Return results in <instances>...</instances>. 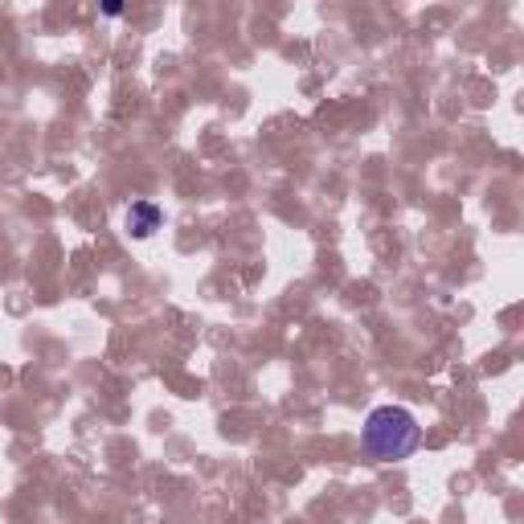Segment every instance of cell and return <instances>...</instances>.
<instances>
[{"label":"cell","mask_w":524,"mask_h":524,"mask_svg":"<svg viewBox=\"0 0 524 524\" xmlns=\"http://www.w3.org/2000/svg\"><path fill=\"white\" fill-rule=\"evenodd\" d=\"M361 443L369 451V459L377 463H401L422 446V427L406 406H377L364 418Z\"/></svg>","instance_id":"6da1fadb"},{"label":"cell","mask_w":524,"mask_h":524,"mask_svg":"<svg viewBox=\"0 0 524 524\" xmlns=\"http://www.w3.org/2000/svg\"><path fill=\"white\" fill-rule=\"evenodd\" d=\"M164 225V209L156 201H132V209H127V230H132V238H152V234Z\"/></svg>","instance_id":"7a4b0ae2"},{"label":"cell","mask_w":524,"mask_h":524,"mask_svg":"<svg viewBox=\"0 0 524 524\" xmlns=\"http://www.w3.org/2000/svg\"><path fill=\"white\" fill-rule=\"evenodd\" d=\"M103 13H107V17H119V13H124V5H119V0H107V5H103Z\"/></svg>","instance_id":"3957f363"}]
</instances>
